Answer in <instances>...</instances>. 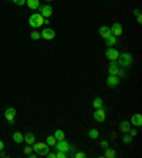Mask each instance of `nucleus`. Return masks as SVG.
<instances>
[{
    "label": "nucleus",
    "instance_id": "nucleus-13",
    "mask_svg": "<svg viewBox=\"0 0 142 158\" xmlns=\"http://www.w3.org/2000/svg\"><path fill=\"white\" fill-rule=\"evenodd\" d=\"M118 70H120V66H118L117 61H109L108 66V74H112V76H117Z\"/></svg>",
    "mask_w": 142,
    "mask_h": 158
},
{
    "label": "nucleus",
    "instance_id": "nucleus-24",
    "mask_svg": "<svg viewBox=\"0 0 142 158\" xmlns=\"http://www.w3.org/2000/svg\"><path fill=\"white\" fill-rule=\"evenodd\" d=\"M105 41H107V46H109V47H111V46H114V44L117 43V37H115V36H112V34H111V36H109Z\"/></svg>",
    "mask_w": 142,
    "mask_h": 158
},
{
    "label": "nucleus",
    "instance_id": "nucleus-32",
    "mask_svg": "<svg viewBox=\"0 0 142 158\" xmlns=\"http://www.w3.org/2000/svg\"><path fill=\"white\" fill-rule=\"evenodd\" d=\"M128 134H129L131 137H136V134H138V132H136V130H129V131H128Z\"/></svg>",
    "mask_w": 142,
    "mask_h": 158
},
{
    "label": "nucleus",
    "instance_id": "nucleus-12",
    "mask_svg": "<svg viewBox=\"0 0 142 158\" xmlns=\"http://www.w3.org/2000/svg\"><path fill=\"white\" fill-rule=\"evenodd\" d=\"M131 123L132 125H134V127H141L142 125V115L141 114H132V117H131Z\"/></svg>",
    "mask_w": 142,
    "mask_h": 158
},
{
    "label": "nucleus",
    "instance_id": "nucleus-15",
    "mask_svg": "<svg viewBox=\"0 0 142 158\" xmlns=\"http://www.w3.org/2000/svg\"><path fill=\"white\" fill-rule=\"evenodd\" d=\"M26 4L31 10H37V9L40 7V0H26Z\"/></svg>",
    "mask_w": 142,
    "mask_h": 158
},
{
    "label": "nucleus",
    "instance_id": "nucleus-38",
    "mask_svg": "<svg viewBox=\"0 0 142 158\" xmlns=\"http://www.w3.org/2000/svg\"><path fill=\"white\" fill-rule=\"evenodd\" d=\"M46 2H54V0H46Z\"/></svg>",
    "mask_w": 142,
    "mask_h": 158
},
{
    "label": "nucleus",
    "instance_id": "nucleus-37",
    "mask_svg": "<svg viewBox=\"0 0 142 158\" xmlns=\"http://www.w3.org/2000/svg\"><path fill=\"white\" fill-rule=\"evenodd\" d=\"M44 24H50V20H48V19H44Z\"/></svg>",
    "mask_w": 142,
    "mask_h": 158
},
{
    "label": "nucleus",
    "instance_id": "nucleus-26",
    "mask_svg": "<svg viewBox=\"0 0 142 158\" xmlns=\"http://www.w3.org/2000/svg\"><path fill=\"white\" fill-rule=\"evenodd\" d=\"M30 37H31V40H40V39H41L40 33H39L37 30H33V31H31V34H30Z\"/></svg>",
    "mask_w": 142,
    "mask_h": 158
},
{
    "label": "nucleus",
    "instance_id": "nucleus-20",
    "mask_svg": "<svg viewBox=\"0 0 142 158\" xmlns=\"http://www.w3.org/2000/svg\"><path fill=\"white\" fill-rule=\"evenodd\" d=\"M54 137H55V140H57V141L66 140V134H64V131H63V130H55Z\"/></svg>",
    "mask_w": 142,
    "mask_h": 158
},
{
    "label": "nucleus",
    "instance_id": "nucleus-2",
    "mask_svg": "<svg viewBox=\"0 0 142 158\" xmlns=\"http://www.w3.org/2000/svg\"><path fill=\"white\" fill-rule=\"evenodd\" d=\"M29 24L33 27V29L41 27L44 24V17L40 15V13H33V15L29 17Z\"/></svg>",
    "mask_w": 142,
    "mask_h": 158
},
{
    "label": "nucleus",
    "instance_id": "nucleus-10",
    "mask_svg": "<svg viewBox=\"0 0 142 158\" xmlns=\"http://www.w3.org/2000/svg\"><path fill=\"white\" fill-rule=\"evenodd\" d=\"M118 84H120V77H118V76L109 74L108 78H107V85H108L109 88H114V87H117Z\"/></svg>",
    "mask_w": 142,
    "mask_h": 158
},
{
    "label": "nucleus",
    "instance_id": "nucleus-16",
    "mask_svg": "<svg viewBox=\"0 0 142 158\" xmlns=\"http://www.w3.org/2000/svg\"><path fill=\"white\" fill-rule=\"evenodd\" d=\"M24 143L27 144V145H33V144L36 143V135H34L33 132H27L24 135Z\"/></svg>",
    "mask_w": 142,
    "mask_h": 158
},
{
    "label": "nucleus",
    "instance_id": "nucleus-30",
    "mask_svg": "<svg viewBox=\"0 0 142 158\" xmlns=\"http://www.w3.org/2000/svg\"><path fill=\"white\" fill-rule=\"evenodd\" d=\"M74 157H75V158H85L87 155L84 154V152H75V154H74Z\"/></svg>",
    "mask_w": 142,
    "mask_h": 158
},
{
    "label": "nucleus",
    "instance_id": "nucleus-18",
    "mask_svg": "<svg viewBox=\"0 0 142 158\" xmlns=\"http://www.w3.org/2000/svg\"><path fill=\"white\" fill-rule=\"evenodd\" d=\"M120 130L124 132V134L125 132H128L129 130H131V123L129 121H121L120 123Z\"/></svg>",
    "mask_w": 142,
    "mask_h": 158
},
{
    "label": "nucleus",
    "instance_id": "nucleus-17",
    "mask_svg": "<svg viewBox=\"0 0 142 158\" xmlns=\"http://www.w3.org/2000/svg\"><path fill=\"white\" fill-rule=\"evenodd\" d=\"M13 141H14L16 144H22V143H24V135H23L22 132L16 131L14 134H13Z\"/></svg>",
    "mask_w": 142,
    "mask_h": 158
},
{
    "label": "nucleus",
    "instance_id": "nucleus-33",
    "mask_svg": "<svg viewBox=\"0 0 142 158\" xmlns=\"http://www.w3.org/2000/svg\"><path fill=\"white\" fill-rule=\"evenodd\" d=\"M46 157H48V158H55V152H47V154H46Z\"/></svg>",
    "mask_w": 142,
    "mask_h": 158
},
{
    "label": "nucleus",
    "instance_id": "nucleus-3",
    "mask_svg": "<svg viewBox=\"0 0 142 158\" xmlns=\"http://www.w3.org/2000/svg\"><path fill=\"white\" fill-rule=\"evenodd\" d=\"M31 147H33V151L37 155H43V157H46V154H47L48 150H50V147H48L46 143H34Z\"/></svg>",
    "mask_w": 142,
    "mask_h": 158
},
{
    "label": "nucleus",
    "instance_id": "nucleus-7",
    "mask_svg": "<svg viewBox=\"0 0 142 158\" xmlns=\"http://www.w3.org/2000/svg\"><path fill=\"white\" fill-rule=\"evenodd\" d=\"M14 117H16V108L9 107L7 110L4 111V118H6L10 124H13V123H14Z\"/></svg>",
    "mask_w": 142,
    "mask_h": 158
},
{
    "label": "nucleus",
    "instance_id": "nucleus-5",
    "mask_svg": "<svg viewBox=\"0 0 142 158\" xmlns=\"http://www.w3.org/2000/svg\"><path fill=\"white\" fill-rule=\"evenodd\" d=\"M39 13L43 16L44 19H48L51 15H53V7L50 4H44V6H40L39 7Z\"/></svg>",
    "mask_w": 142,
    "mask_h": 158
},
{
    "label": "nucleus",
    "instance_id": "nucleus-23",
    "mask_svg": "<svg viewBox=\"0 0 142 158\" xmlns=\"http://www.w3.org/2000/svg\"><path fill=\"white\" fill-rule=\"evenodd\" d=\"M55 143H57V140H55L54 135H47V138H46V144H47L48 147H54Z\"/></svg>",
    "mask_w": 142,
    "mask_h": 158
},
{
    "label": "nucleus",
    "instance_id": "nucleus-19",
    "mask_svg": "<svg viewBox=\"0 0 142 158\" xmlns=\"http://www.w3.org/2000/svg\"><path fill=\"white\" fill-rule=\"evenodd\" d=\"M88 137L91 138V140H97L99 137V131L97 128H90V131H88Z\"/></svg>",
    "mask_w": 142,
    "mask_h": 158
},
{
    "label": "nucleus",
    "instance_id": "nucleus-6",
    "mask_svg": "<svg viewBox=\"0 0 142 158\" xmlns=\"http://www.w3.org/2000/svg\"><path fill=\"white\" fill-rule=\"evenodd\" d=\"M40 37L43 39V40H53L55 37V31L53 29H43V31L40 33Z\"/></svg>",
    "mask_w": 142,
    "mask_h": 158
},
{
    "label": "nucleus",
    "instance_id": "nucleus-31",
    "mask_svg": "<svg viewBox=\"0 0 142 158\" xmlns=\"http://www.w3.org/2000/svg\"><path fill=\"white\" fill-rule=\"evenodd\" d=\"M99 145H101V148H107V147H108V141H107V140H102Z\"/></svg>",
    "mask_w": 142,
    "mask_h": 158
},
{
    "label": "nucleus",
    "instance_id": "nucleus-34",
    "mask_svg": "<svg viewBox=\"0 0 142 158\" xmlns=\"http://www.w3.org/2000/svg\"><path fill=\"white\" fill-rule=\"evenodd\" d=\"M136 22L139 23V24H141V22H142V17H141V13H139L138 16H136Z\"/></svg>",
    "mask_w": 142,
    "mask_h": 158
},
{
    "label": "nucleus",
    "instance_id": "nucleus-36",
    "mask_svg": "<svg viewBox=\"0 0 142 158\" xmlns=\"http://www.w3.org/2000/svg\"><path fill=\"white\" fill-rule=\"evenodd\" d=\"M0 157H7V155H6V152H3V150L0 151Z\"/></svg>",
    "mask_w": 142,
    "mask_h": 158
},
{
    "label": "nucleus",
    "instance_id": "nucleus-1",
    "mask_svg": "<svg viewBox=\"0 0 142 158\" xmlns=\"http://www.w3.org/2000/svg\"><path fill=\"white\" fill-rule=\"evenodd\" d=\"M132 61H134V57H132L129 53H122V54L118 56V59H117L118 66H120V67H124V69H127V67L131 66Z\"/></svg>",
    "mask_w": 142,
    "mask_h": 158
},
{
    "label": "nucleus",
    "instance_id": "nucleus-35",
    "mask_svg": "<svg viewBox=\"0 0 142 158\" xmlns=\"http://www.w3.org/2000/svg\"><path fill=\"white\" fill-rule=\"evenodd\" d=\"M3 148H4V143H3V141H2V140H0V151L3 150Z\"/></svg>",
    "mask_w": 142,
    "mask_h": 158
},
{
    "label": "nucleus",
    "instance_id": "nucleus-29",
    "mask_svg": "<svg viewBox=\"0 0 142 158\" xmlns=\"http://www.w3.org/2000/svg\"><path fill=\"white\" fill-rule=\"evenodd\" d=\"M13 3L17 6H23V4H26V0H13Z\"/></svg>",
    "mask_w": 142,
    "mask_h": 158
},
{
    "label": "nucleus",
    "instance_id": "nucleus-14",
    "mask_svg": "<svg viewBox=\"0 0 142 158\" xmlns=\"http://www.w3.org/2000/svg\"><path fill=\"white\" fill-rule=\"evenodd\" d=\"M99 36H101L104 40H107V39L111 36V29H109L108 26H101L99 27Z\"/></svg>",
    "mask_w": 142,
    "mask_h": 158
},
{
    "label": "nucleus",
    "instance_id": "nucleus-21",
    "mask_svg": "<svg viewBox=\"0 0 142 158\" xmlns=\"http://www.w3.org/2000/svg\"><path fill=\"white\" fill-rule=\"evenodd\" d=\"M92 106H94L95 110H97V108H102V106H104V103H102V98H99V97H95V98L92 100Z\"/></svg>",
    "mask_w": 142,
    "mask_h": 158
},
{
    "label": "nucleus",
    "instance_id": "nucleus-25",
    "mask_svg": "<svg viewBox=\"0 0 142 158\" xmlns=\"http://www.w3.org/2000/svg\"><path fill=\"white\" fill-rule=\"evenodd\" d=\"M132 140H134V137H131L128 132H125V135L122 137V143H124V144H131Z\"/></svg>",
    "mask_w": 142,
    "mask_h": 158
},
{
    "label": "nucleus",
    "instance_id": "nucleus-9",
    "mask_svg": "<svg viewBox=\"0 0 142 158\" xmlns=\"http://www.w3.org/2000/svg\"><path fill=\"white\" fill-rule=\"evenodd\" d=\"M54 147H55V150H57V151H63V152H68V150H70V144L67 143L66 140H61V141H57Z\"/></svg>",
    "mask_w": 142,
    "mask_h": 158
},
{
    "label": "nucleus",
    "instance_id": "nucleus-22",
    "mask_svg": "<svg viewBox=\"0 0 142 158\" xmlns=\"http://www.w3.org/2000/svg\"><path fill=\"white\" fill-rule=\"evenodd\" d=\"M104 150H105V152H104V157H107V158H114L115 155H117V152H115L112 148L107 147V148H104Z\"/></svg>",
    "mask_w": 142,
    "mask_h": 158
},
{
    "label": "nucleus",
    "instance_id": "nucleus-27",
    "mask_svg": "<svg viewBox=\"0 0 142 158\" xmlns=\"http://www.w3.org/2000/svg\"><path fill=\"white\" fill-rule=\"evenodd\" d=\"M23 152H24L26 155H30L31 152H33V147H31V145H27V147L23 148Z\"/></svg>",
    "mask_w": 142,
    "mask_h": 158
},
{
    "label": "nucleus",
    "instance_id": "nucleus-11",
    "mask_svg": "<svg viewBox=\"0 0 142 158\" xmlns=\"http://www.w3.org/2000/svg\"><path fill=\"white\" fill-rule=\"evenodd\" d=\"M109 29H111V34H112V36H115V37L122 36V26H121L120 23H114Z\"/></svg>",
    "mask_w": 142,
    "mask_h": 158
},
{
    "label": "nucleus",
    "instance_id": "nucleus-28",
    "mask_svg": "<svg viewBox=\"0 0 142 158\" xmlns=\"http://www.w3.org/2000/svg\"><path fill=\"white\" fill-rule=\"evenodd\" d=\"M67 157V152H63V151H57L55 152V158H66Z\"/></svg>",
    "mask_w": 142,
    "mask_h": 158
},
{
    "label": "nucleus",
    "instance_id": "nucleus-4",
    "mask_svg": "<svg viewBox=\"0 0 142 158\" xmlns=\"http://www.w3.org/2000/svg\"><path fill=\"white\" fill-rule=\"evenodd\" d=\"M118 56H120V52L117 48H112V47H108L105 52V57L109 60V61H117Z\"/></svg>",
    "mask_w": 142,
    "mask_h": 158
},
{
    "label": "nucleus",
    "instance_id": "nucleus-8",
    "mask_svg": "<svg viewBox=\"0 0 142 158\" xmlns=\"http://www.w3.org/2000/svg\"><path fill=\"white\" fill-rule=\"evenodd\" d=\"M105 118H107V114H105V110H104V108H97V110H95V113H94L95 121L102 123V121H105Z\"/></svg>",
    "mask_w": 142,
    "mask_h": 158
}]
</instances>
